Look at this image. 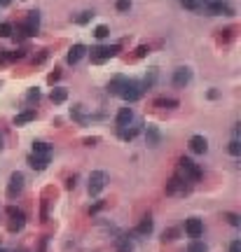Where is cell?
<instances>
[{
  "label": "cell",
  "instance_id": "19",
  "mask_svg": "<svg viewBox=\"0 0 241 252\" xmlns=\"http://www.w3.org/2000/svg\"><path fill=\"white\" fill-rule=\"evenodd\" d=\"M49 152H52V145H47V143H35V145H33V154L49 157Z\"/></svg>",
  "mask_w": 241,
  "mask_h": 252
},
{
  "label": "cell",
  "instance_id": "4",
  "mask_svg": "<svg viewBox=\"0 0 241 252\" xmlns=\"http://www.w3.org/2000/svg\"><path fill=\"white\" fill-rule=\"evenodd\" d=\"M105 182H108V175H105L103 170H94V173L89 175V194H92V196L101 194V189L105 187Z\"/></svg>",
  "mask_w": 241,
  "mask_h": 252
},
{
  "label": "cell",
  "instance_id": "41",
  "mask_svg": "<svg viewBox=\"0 0 241 252\" xmlns=\"http://www.w3.org/2000/svg\"><path fill=\"white\" fill-rule=\"evenodd\" d=\"M206 2H211V0H206Z\"/></svg>",
  "mask_w": 241,
  "mask_h": 252
},
{
  "label": "cell",
  "instance_id": "38",
  "mask_svg": "<svg viewBox=\"0 0 241 252\" xmlns=\"http://www.w3.org/2000/svg\"><path fill=\"white\" fill-rule=\"evenodd\" d=\"M59 77H61V73H52V75H49V82H56Z\"/></svg>",
  "mask_w": 241,
  "mask_h": 252
},
{
  "label": "cell",
  "instance_id": "21",
  "mask_svg": "<svg viewBox=\"0 0 241 252\" xmlns=\"http://www.w3.org/2000/svg\"><path fill=\"white\" fill-rule=\"evenodd\" d=\"M150 231H152V220L145 217V220L138 224V233H150Z\"/></svg>",
  "mask_w": 241,
  "mask_h": 252
},
{
  "label": "cell",
  "instance_id": "2",
  "mask_svg": "<svg viewBox=\"0 0 241 252\" xmlns=\"http://www.w3.org/2000/svg\"><path fill=\"white\" fill-rule=\"evenodd\" d=\"M143 91H145V89H143V84H141V82L126 80L124 89H122V94H120V96H122L124 101H129V103H134V101H138V98L143 96Z\"/></svg>",
  "mask_w": 241,
  "mask_h": 252
},
{
  "label": "cell",
  "instance_id": "10",
  "mask_svg": "<svg viewBox=\"0 0 241 252\" xmlns=\"http://www.w3.org/2000/svg\"><path fill=\"white\" fill-rule=\"evenodd\" d=\"M185 231H188V236H192V238H199L201 233H204V224H201V220H197V217H190V220L185 222Z\"/></svg>",
  "mask_w": 241,
  "mask_h": 252
},
{
  "label": "cell",
  "instance_id": "33",
  "mask_svg": "<svg viewBox=\"0 0 241 252\" xmlns=\"http://www.w3.org/2000/svg\"><path fill=\"white\" fill-rule=\"evenodd\" d=\"M147 52H150V49H147L145 44H141V47H138V49H136V56H138V59H143V56H145Z\"/></svg>",
  "mask_w": 241,
  "mask_h": 252
},
{
  "label": "cell",
  "instance_id": "15",
  "mask_svg": "<svg viewBox=\"0 0 241 252\" xmlns=\"http://www.w3.org/2000/svg\"><path fill=\"white\" fill-rule=\"evenodd\" d=\"M28 164H31L35 170H45L47 164H49V157H40V154H31L28 157Z\"/></svg>",
  "mask_w": 241,
  "mask_h": 252
},
{
  "label": "cell",
  "instance_id": "42",
  "mask_svg": "<svg viewBox=\"0 0 241 252\" xmlns=\"http://www.w3.org/2000/svg\"><path fill=\"white\" fill-rule=\"evenodd\" d=\"M0 252H5V250H0Z\"/></svg>",
  "mask_w": 241,
  "mask_h": 252
},
{
  "label": "cell",
  "instance_id": "25",
  "mask_svg": "<svg viewBox=\"0 0 241 252\" xmlns=\"http://www.w3.org/2000/svg\"><path fill=\"white\" fill-rule=\"evenodd\" d=\"M230 154H234V157H239L241 154V143L239 140H232L230 143Z\"/></svg>",
  "mask_w": 241,
  "mask_h": 252
},
{
  "label": "cell",
  "instance_id": "6",
  "mask_svg": "<svg viewBox=\"0 0 241 252\" xmlns=\"http://www.w3.org/2000/svg\"><path fill=\"white\" fill-rule=\"evenodd\" d=\"M21 191H24V175L21 173H12L10 185H7V196L14 199V196H19Z\"/></svg>",
  "mask_w": 241,
  "mask_h": 252
},
{
  "label": "cell",
  "instance_id": "26",
  "mask_svg": "<svg viewBox=\"0 0 241 252\" xmlns=\"http://www.w3.org/2000/svg\"><path fill=\"white\" fill-rule=\"evenodd\" d=\"M188 252H206V245H204V243H199V241H194L188 248Z\"/></svg>",
  "mask_w": 241,
  "mask_h": 252
},
{
  "label": "cell",
  "instance_id": "18",
  "mask_svg": "<svg viewBox=\"0 0 241 252\" xmlns=\"http://www.w3.org/2000/svg\"><path fill=\"white\" fill-rule=\"evenodd\" d=\"M145 138H147V145H159V131L155 128V126H147V131H145Z\"/></svg>",
  "mask_w": 241,
  "mask_h": 252
},
{
  "label": "cell",
  "instance_id": "11",
  "mask_svg": "<svg viewBox=\"0 0 241 252\" xmlns=\"http://www.w3.org/2000/svg\"><path fill=\"white\" fill-rule=\"evenodd\" d=\"M124 84H126L124 75H117V77H113V80H110V84H108V94H110V96H120V94H122V89H124Z\"/></svg>",
  "mask_w": 241,
  "mask_h": 252
},
{
  "label": "cell",
  "instance_id": "17",
  "mask_svg": "<svg viewBox=\"0 0 241 252\" xmlns=\"http://www.w3.org/2000/svg\"><path fill=\"white\" fill-rule=\"evenodd\" d=\"M35 119V110H24L21 115L14 117V124L21 126V124H28V122H33Z\"/></svg>",
  "mask_w": 241,
  "mask_h": 252
},
{
  "label": "cell",
  "instance_id": "40",
  "mask_svg": "<svg viewBox=\"0 0 241 252\" xmlns=\"http://www.w3.org/2000/svg\"><path fill=\"white\" fill-rule=\"evenodd\" d=\"M0 143H2V140H0ZM0 147H2V145H0Z\"/></svg>",
  "mask_w": 241,
  "mask_h": 252
},
{
  "label": "cell",
  "instance_id": "3",
  "mask_svg": "<svg viewBox=\"0 0 241 252\" xmlns=\"http://www.w3.org/2000/svg\"><path fill=\"white\" fill-rule=\"evenodd\" d=\"M178 164H180V173L185 175V180H192V182H194V180L201 178V168L197 166V164H194L192 159H185V157H183Z\"/></svg>",
  "mask_w": 241,
  "mask_h": 252
},
{
  "label": "cell",
  "instance_id": "32",
  "mask_svg": "<svg viewBox=\"0 0 241 252\" xmlns=\"http://www.w3.org/2000/svg\"><path fill=\"white\" fill-rule=\"evenodd\" d=\"M225 217H227V220H230V224H234V227H239V217H237V215H234V212H227V215H225Z\"/></svg>",
  "mask_w": 241,
  "mask_h": 252
},
{
  "label": "cell",
  "instance_id": "34",
  "mask_svg": "<svg viewBox=\"0 0 241 252\" xmlns=\"http://www.w3.org/2000/svg\"><path fill=\"white\" fill-rule=\"evenodd\" d=\"M117 252H131V243L122 241V245H120V250H117Z\"/></svg>",
  "mask_w": 241,
  "mask_h": 252
},
{
  "label": "cell",
  "instance_id": "23",
  "mask_svg": "<svg viewBox=\"0 0 241 252\" xmlns=\"http://www.w3.org/2000/svg\"><path fill=\"white\" fill-rule=\"evenodd\" d=\"M115 7H117V12H129L131 10V0H117Z\"/></svg>",
  "mask_w": 241,
  "mask_h": 252
},
{
  "label": "cell",
  "instance_id": "29",
  "mask_svg": "<svg viewBox=\"0 0 241 252\" xmlns=\"http://www.w3.org/2000/svg\"><path fill=\"white\" fill-rule=\"evenodd\" d=\"M157 105H159V107H176L178 103H176V101H171V98H159Z\"/></svg>",
  "mask_w": 241,
  "mask_h": 252
},
{
  "label": "cell",
  "instance_id": "22",
  "mask_svg": "<svg viewBox=\"0 0 241 252\" xmlns=\"http://www.w3.org/2000/svg\"><path fill=\"white\" fill-rule=\"evenodd\" d=\"M71 115H73L75 119L80 122V124H84V122H87V117L82 115V105H75V107H73V112H71Z\"/></svg>",
  "mask_w": 241,
  "mask_h": 252
},
{
  "label": "cell",
  "instance_id": "39",
  "mask_svg": "<svg viewBox=\"0 0 241 252\" xmlns=\"http://www.w3.org/2000/svg\"><path fill=\"white\" fill-rule=\"evenodd\" d=\"M12 0H0V7H5V5H10Z\"/></svg>",
  "mask_w": 241,
  "mask_h": 252
},
{
  "label": "cell",
  "instance_id": "12",
  "mask_svg": "<svg viewBox=\"0 0 241 252\" xmlns=\"http://www.w3.org/2000/svg\"><path fill=\"white\" fill-rule=\"evenodd\" d=\"M206 147H209V143H206V138L204 136H192L190 138V149H192L194 154H204Z\"/></svg>",
  "mask_w": 241,
  "mask_h": 252
},
{
  "label": "cell",
  "instance_id": "5",
  "mask_svg": "<svg viewBox=\"0 0 241 252\" xmlns=\"http://www.w3.org/2000/svg\"><path fill=\"white\" fill-rule=\"evenodd\" d=\"M190 187H188V180L183 178H171L167 182V194L169 196H176V194H188Z\"/></svg>",
  "mask_w": 241,
  "mask_h": 252
},
{
  "label": "cell",
  "instance_id": "14",
  "mask_svg": "<svg viewBox=\"0 0 241 252\" xmlns=\"http://www.w3.org/2000/svg\"><path fill=\"white\" fill-rule=\"evenodd\" d=\"M84 52H87V47H84V44H73V47L68 49V63H71V65H75V63L84 56Z\"/></svg>",
  "mask_w": 241,
  "mask_h": 252
},
{
  "label": "cell",
  "instance_id": "31",
  "mask_svg": "<svg viewBox=\"0 0 241 252\" xmlns=\"http://www.w3.org/2000/svg\"><path fill=\"white\" fill-rule=\"evenodd\" d=\"M108 26H96V31H94V35L96 38H98V40H101V38H105V35H108Z\"/></svg>",
  "mask_w": 241,
  "mask_h": 252
},
{
  "label": "cell",
  "instance_id": "13",
  "mask_svg": "<svg viewBox=\"0 0 241 252\" xmlns=\"http://www.w3.org/2000/svg\"><path fill=\"white\" fill-rule=\"evenodd\" d=\"M190 80H192V73H190V68H178V70L173 73V84H176V86H185Z\"/></svg>",
  "mask_w": 241,
  "mask_h": 252
},
{
  "label": "cell",
  "instance_id": "27",
  "mask_svg": "<svg viewBox=\"0 0 241 252\" xmlns=\"http://www.w3.org/2000/svg\"><path fill=\"white\" fill-rule=\"evenodd\" d=\"M10 35H12L10 23H0V38H10Z\"/></svg>",
  "mask_w": 241,
  "mask_h": 252
},
{
  "label": "cell",
  "instance_id": "37",
  "mask_svg": "<svg viewBox=\"0 0 241 252\" xmlns=\"http://www.w3.org/2000/svg\"><path fill=\"white\" fill-rule=\"evenodd\" d=\"M96 143H98V138H87V140H84V145H87V147L96 145Z\"/></svg>",
  "mask_w": 241,
  "mask_h": 252
},
{
  "label": "cell",
  "instance_id": "24",
  "mask_svg": "<svg viewBox=\"0 0 241 252\" xmlns=\"http://www.w3.org/2000/svg\"><path fill=\"white\" fill-rule=\"evenodd\" d=\"M92 17H94V12H80V17H77V23H89L92 21Z\"/></svg>",
  "mask_w": 241,
  "mask_h": 252
},
{
  "label": "cell",
  "instance_id": "35",
  "mask_svg": "<svg viewBox=\"0 0 241 252\" xmlns=\"http://www.w3.org/2000/svg\"><path fill=\"white\" fill-rule=\"evenodd\" d=\"M38 98H40V91H38V89L28 91V101H38Z\"/></svg>",
  "mask_w": 241,
  "mask_h": 252
},
{
  "label": "cell",
  "instance_id": "8",
  "mask_svg": "<svg viewBox=\"0 0 241 252\" xmlns=\"http://www.w3.org/2000/svg\"><path fill=\"white\" fill-rule=\"evenodd\" d=\"M206 10H209L211 14H234L232 5L225 2V0H211V2H206Z\"/></svg>",
  "mask_w": 241,
  "mask_h": 252
},
{
  "label": "cell",
  "instance_id": "1",
  "mask_svg": "<svg viewBox=\"0 0 241 252\" xmlns=\"http://www.w3.org/2000/svg\"><path fill=\"white\" fill-rule=\"evenodd\" d=\"M120 54V44H110V47H94L92 49V63H103Z\"/></svg>",
  "mask_w": 241,
  "mask_h": 252
},
{
  "label": "cell",
  "instance_id": "28",
  "mask_svg": "<svg viewBox=\"0 0 241 252\" xmlns=\"http://www.w3.org/2000/svg\"><path fill=\"white\" fill-rule=\"evenodd\" d=\"M183 2V7H188V10H199V0H180Z\"/></svg>",
  "mask_w": 241,
  "mask_h": 252
},
{
  "label": "cell",
  "instance_id": "30",
  "mask_svg": "<svg viewBox=\"0 0 241 252\" xmlns=\"http://www.w3.org/2000/svg\"><path fill=\"white\" fill-rule=\"evenodd\" d=\"M155 77H157V68H152V70H150V75L145 77V86H147V89L155 84Z\"/></svg>",
  "mask_w": 241,
  "mask_h": 252
},
{
  "label": "cell",
  "instance_id": "20",
  "mask_svg": "<svg viewBox=\"0 0 241 252\" xmlns=\"http://www.w3.org/2000/svg\"><path fill=\"white\" fill-rule=\"evenodd\" d=\"M66 98H68V91H66V89H54V91H52V101H54V103H63Z\"/></svg>",
  "mask_w": 241,
  "mask_h": 252
},
{
  "label": "cell",
  "instance_id": "7",
  "mask_svg": "<svg viewBox=\"0 0 241 252\" xmlns=\"http://www.w3.org/2000/svg\"><path fill=\"white\" fill-rule=\"evenodd\" d=\"M38 26H40V12H28L26 17V23H24V35H35L38 33Z\"/></svg>",
  "mask_w": 241,
  "mask_h": 252
},
{
  "label": "cell",
  "instance_id": "16",
  "mask_svg": "<svg viewBox=\"0 0 241 252\" xmlns=\"http://www.w3.org/2000/svg\"><path fill=\"white\" fill-rule=\"evenodd\" d=\"M134 119V112H131V107H122L120 112H117V126H129V122Z\"/></svg>",
  "mask_w": 241,
  "mask_h": 252
},
{
  "label": "cell",
  "instance_id": "9",
  "mask_svg": "<svg viewBox=\"0 0 241 252\" xmlns=\"http://www.w3.org/2000/svg\"><path fill=\"white\" fill-rule=\"evenodd\" d=\"M7 215L12 217V222H10V231H19L21 227H24V222H26L24 212H21V210H17L14 206H10V208H7Z\"/></svg>",
  "mask_w": 241,
  "mask_h": 252
},
{
  "label": "cell",
  "instance_id": "36",
  "mask_svg": "<svg viewBox=\"0 0 241 252\" xmlns=\"http://www.w3.org/2000/svg\"><path fill=\"white\" fill-rule=\"evenodd\" d=\"M230 252H241V241H234L230 245Z\"/></svg>",
  "mask_w": 241,
  "mask_h": 252
}]
</instances>
